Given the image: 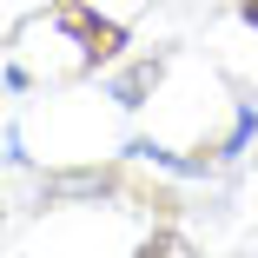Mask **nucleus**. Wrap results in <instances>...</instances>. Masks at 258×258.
Instances as JSON below:
<instances>
[{
    "label": "nucleus",
    "instance_id": "obj_1",
    "mask_svg": "<svg viewBox=\"0 0 258 258\" xmlns=\"http://www.w3.org/2000/svg\"><path fill=\"white\" fill-rule=\"evenodd\" d=\"M251 133H258V106L245 99V106H238V119H232V139H225V159H245V146H251Z\"/></svg>",
    "mask_w": 258,
    "mask_h": 258
},
{
    "label": "nucleus",
    "instance_id": "obj_2",
    "mask_svg": "<svg viewBox=\"0 0 258 258\" xmlns=\"http://www.w3.org/2000/svg\"><path fill=\"white\" fill-rule=\"evenodd\" d=\"M152 80H159V67H139V73H126V80H119V106H139V93H146Z\"/></svg>",
    "mask_w": 258,
    "mask_h": 258
}]
</instances>
